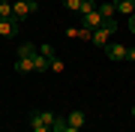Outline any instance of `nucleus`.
Listing matches in <instances>:
<instances>
[{
    "label": "nucleus",
    "mask_w": 135,
    "mask_h": 132,
    "mask_svg": "<svg viewBox=\"0 0 135 132\" xmlns=\"http://www.w3.org/2000/svg\"><path fill=\"white\" fill-rule=\"evenodd\" d=\"M96 9V3L93 0H81V9H78V15H87V12H93Z\"/></svg>",
    "instance_id": "obj_15"
},
{
    "label": "nucleus",
    "mask_w": 135,
    "mask_h": 132,
    "mask_svg": "<svg viewBox=\"0 0 135 132\" xmlns=\"http://www.w3.org/2000/svg\"><path fill=\"white\" fill-rule=\"evenodd\" d=\"M114 30H117V21H114V18H105L96 30H93L90 42H93V45H99V48H105V45H108V39L114 36Z\"/></svg>",
    "instance_id": "obj_1"
},
{
    "label": "nucleus",
    "mask_w": 135,
    "mask_h": 132,
    "mask_svg": "<svg viewBox=\"0 0 135 132\" xmlns=\"http://www.w3.org/2000/svg\"><path fill=\"white\" fill-rule=\"evenodd\" d=\"M132 114H135V108H132Z\"/></svg>",
    "instance_id": "obj_23"
},
{
    "label": "nucleus",
    "mask_w": 135,
    "mask_h": 132,
    "mask_svg": "<svg viewBox=\"0 0 135 132\" xmlns=\"http://www.w3.org/2000/svg\"><path fill=\"white\" fill-rule=\"evenodd\" d=\"M39 54H42V57L48 60V63H51L54 57H57V54H54V48H51V45H39Z\"/></svg>",
    "instance_id": "obj_14"
},
{
    "label": "nucleus",
    "mask_w": 135,
    "mask_h": 132,
    "mask_svg": "<svg viewBox=\"0 0 135 132\" xmlns=\"http://www.w3.org/2000/svg\"><path fill=\"white\" fill-rule=\"evenodd\" d=\"M126 51H129V48L120 45V42H108L105 45V54H108L111 60H126Z\"/></svg>",
    "instance_id": "obj_5"
},
{
    "label": "nucleus",
    "mask_w": 135,
    "mask_h": 132,
    "mask_svg": "<svg viewBox=\"0 0 135 132\" xmlns=\"http://www.w3.org/2000/svg\"><path fill=\"white\" fill-rule=\"evenodd\" d=\"M129 30L135 33V15H129Z\"/></svg>",
    "instance_id": "obj_21"
},
{
    "label": "nucleus",
    "mask_w": 135,
    "mask_h": 132,
    "mask_svg": "<svg viewBox=\"0 0 135 132\" xmlns=\"http://www.w3.org/2000/svg\"><path fill=\"white\" fill-rule=\"evenodd\" d=\"M33 132H51V126H42V123H36V126H33Z\"/></svg>",
    "instance_id": "obj_18"
},
{
    "label": "nucleus",
    "mask_w": 135,
    "mask_h": 132,
    "mask_svg": "<svg viewBox=\"0 0 135 132\" xmlns=\"http://www.w3.org/2000/svg\"><path fill=\"white\" fill-rule=\"evenodd\" d=\"M66 123L81 129V126H84V111H69V114H66Z\"/></svg>",
    "instance_id": "obj_9"
},
{
    "label": "nucleus",
    "mask_w": 135,
    "mask_h": 132,
    "mask_svg": "<svg viewBox=\"0 0 135 132\" xmlns=\"http://www.w3.org/2000/svg\"><path fill=\"white\" fill-rule=\"evenodd\" d=\"M126 60H132V63H135V48H132V51H126Z\"/></svg>",
    "instance_id": "obj_19"
},
{
    "label": "nucleus",
    "mask_w": 135,
    "mask_h": 132,
    "mask_svg": "<svg viewBox=\"0 0 135 132\" xmlns=\"http://www.w3.org/2000/svg\"><path fill=\"white\" fill-rule=\"evenodd\" d=\"M102 15H99V9H93V12H87V15H81V27H87V30H96L99 24H102Z\"/></svg>",
    "instance_id": "obj_4"
},
{
    "label": "nucleus",
    "mask_w": 135,
    "mask_h": 132,
    "mask_svg": "<svg viewBox=\"0 0 135 132\" xmlns=\"http://www.w3.org/2000/svg\"><path fill=\"white\" fill-rule=\"evenodd\" d=\"M33 54H36V48H33L30 42H21V45H18V57H33Z\"/></svg>",
    "instance_id": "obj_12"
},
{
    "label": "nucleus",
    "mask_w": 135,
    "mask_h": 132,
    "mask_svg": "<svg viewBox=\"0 0 135 132\" xmlns=\"http://www.w3.org/2000/svg\"><path fill=\"white\" fill-rule=\"evenodd\" d=\"M3 3H9V0H3Z\"/></svg>",
    "instance_id": "obj_22"
},
{
    "label": "nucleus",
    "mask_w": 135,
    "mask_h": 132,
    "mask_svg": "<svg viewBox=\"0 0 135 132\" xmlns=\"http://www.w3.org/2000/svg\"><path fill=\"white\" fill-rule=\"evenodd\" d=\"M15 33H18V21H15V18L0 21V36H15Z\"/></svg>",
    "instance_id": "obj_6"
},
{
    "label": "nucleus",
    "mask_w": 135,
    "mask_h": 132,
    "mask_svg": "<svg viewBox=\"0 0 135 132\" xmlns=\"http://www.w3.org/2000/svg\"><path fill=\"white\" fill-rule=\"evenodd\" d=\"M57 117H60V114H54V111H33V114H30V126H36V123H42V126H54Z\"/></svg>",
    "instance_id": "obj_3"
},
{
    "label": "nucleus",
    "mask_w": 135,
    "mask_h": 132,
    "mask_svg": "<svg viewBox=\"0 0 135 132\" xmlns=\"http://www.w3.org/2000/svg\"><path fill=\"white\" fill-rule=\"evenodd\" d=\"M114 9L120 15H135V3L132 0H114Z\"/></svg>",
    "instance_id": "obj_7"
},
{
    "label": "nucleus",
    "mask_w": 135,
    "mask_h": 132,
    "mask_svg": "<svg viewBox=\"0 0 135 132\" xmlns=\"http://www.w3.org/2000/svg\"><path fill=\"white\" fill-rule=\"evenodd\" d=\"M48 69H51V72H63V60H60V57H54L51 63H48Z\"/></svg>",
    "instance_id": "obj_17"
},
{
    "label": "nucleus",
    "mask_w": 135,
    "mask_h": 132,
    "mask_svg": "<svg viewBox=\"0 0 135 132\" xmlns=\"http://www.w3.org/2000/svg\"><path fill=\"white\" fill-rule=\"evenodd\" d=\"M63 6H66L69 12H78L81 9V0H63Z\"/></svg>",
    "instance_id": "obj_16"
},
{
    "label": "nucleus",
    "mask_w": 135,
    "mask_h": 132,
    "mask_svg": "<svg viewBox=\"0 0 135 132\" xmlns=\"http://www.w3.org/2000/svg\"><path fill=\"white\" fill-rule=\"evenodd\" d=\"M96 9H99V15H102V18H114V0H111V3H102V6H96Z\"/></svg>",
    "instance_id": "obj_11"
},
{
    "label": "nucleus",
    "mask_w": 135,
    "mask_h": 132,
    "mask_svg": "<svg viewBox=\"0 0 135 132\" xmlns=\"http://www.w3.org/2000/svg\"><path fill=\"white\" fill-rule=\"evenodd\" d=\"M39 9V3L36 0H15L12 3V18L18 21V18H27V15H33Z\"/></svg>",
    "instance_id": "obj_2"
},
{
    "label": "nucleus",
    "mask_w": 135,
    "mask_h": 132,
    "mask_svg": "<svg viewBox=\"0 0 135 132\" xmlns=\"http://www.w3.org/2000/svg\"><path fill=\"white\" fill-rule=\"evenodd\" d=\"M15 69H18L21 75H24V72H33V60H30V57H18V60H15Z\"/></svg>",
    "instance_id": "obj_10"
},
{
    "label": "nucleus",
    "mask_w": 135,
    "mask_h": 132,
    "mask_svg": "<svg viewBox=\"0 0 135 132\" xmlns=\"http://www.w3.org/2000/svg\"><path fill=\"white\" fill-rule=\"evenodd\" d=\"M132 3H135V0H132Z\"/></svg>",
    "instance_id": "obj_24"
},
{
    "label": "nucleus",
    "mask_w": 135,
    "mask_h": 132,
    "mask_svg": "<svg viewBox=\"0 0 135 132\" xmlns=\"http://www.w3.org/2000/svg\"><path fill=\"white\" fill-rule=\"evenodd\" d=\"M6 18H12V3H3L0 0V21H6Z\"/></svg>",
    "instance_id": "obj_13"
},
{
    "label": "nucleus",
    "mask_w": 135,
    "mask_h": 132,
    "mask_svg": "<svg viewBox=\"0 0 135 132\" xmlns=\"http://www.w3.org/2000/svg\"><path fill=\"white\" fill-rule=\"evenodd\" d=\"M30 60H33V72H45V69H48V60L39 54V48H36V54H33Z\"/></svg>",
    "instance_id": "obj_8"
},
{
    "label": "nucleus",
    "mask_w": 135,
    "mask_h": 132,
    "mask_svg": "<svg viewBox=\"0 0 135 132\" xmlns=\"http://www.w3.org/2000/svg\"><path fill=\"white\" fill-rule=\"evenodd\" d=\"M63 132H81V129H78V126H69V123H66V129H63Z\"/></svg>",
    "instance_id": "obj_20"
}]
</instances>
